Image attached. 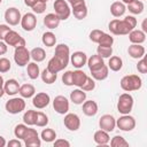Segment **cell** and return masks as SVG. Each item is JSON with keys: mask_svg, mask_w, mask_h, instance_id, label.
Instances as JSON below:
<instances>
[{"mask_svg": "<svg viewBox=\"0 0 147 147\" xmlns=\"http://www.w3.org/2000/svg\"><path fill=\"white\" fill-rule=\"evenodd\" d=\"M108 29L115 36H125V34H129V32L133 30V28L124 18L123 20H118V18L111 20L108 24Z\"/></svg>", "mask_w": 147, "mask_h": 147, "instance_id": "6da1fadb", "label": "cell"}, {"mask_svg": "<svg viewBox=\"0 0 147 147\" xmlns=\"http://www.w3.org/2000/svg\"><path fill=\"white\" fill-rule=\"evenodd\" d=\"M119 85L123 91L132 92V91H138L141 88L142 80L138 75H126L121 79Z\"/></svg>", "mask_w": 147, "mask_h": 147, "instance_id": "7a4b0ae2", "label": "cell"}, {"mask_svg": "<svg viewBox=\"0 0 147 147\" xmlns=\"http://www.w3.org/2000/svg\"><path fill=\"white\" fill-rule=\"evenodd\" d=\"M133 96L130 93H122L117 101V111L122 115L130 114L133 108Z\"/></svg>", "mask_w": 147, "mask_h": 147, "instance_id": "3957f363", "label": "cell"}, {"mask_svg": "<svg viewBox=\"0 0 147 147\" xmlns=\"http://www.w3.org/2000/svg\"><path fill=\"white\" fill-rule=\"evenodd\" d=\"M25 101L24 99L21 96H14L11 99H9L6 105H5V108H6V111L11 114V115H16V114H20L22 113L24 109H25Z\"/></svg>", "mask_w": 147, "mask_h": 147, "instance_id": "277c9868", "label": "cell"}, {"mask_svg": "<svg viewBox=\"0 0 147 147\" xmlns=\"http://www.w3.org/2000/svg\"><path fill=\"white\" fill-rule=\"evenodd\" d=\"M55 15L60 18V21H65L71 15V8L65 0H55L53 3Z\"/></svg>", "mask_w": 147, "mask_h": 147, "instance_id": "5b68a950", "label": "cell"}, {"mask_svg": "<svg viewBox=\"0 0 147 147\" xmlns=\"http://www.w3.org/2000/svg\"><path fill=\"white\" fill-rule=\"evenodd\" d=\"M31 55L30 51L25 46H20L15 48L14 52V61L18 67H25L30 62Z\"/></svg>", "mask_w": 147, "mask_h": 147, "instance_id": "8992f818", "label": "cell"}, {"mask_svg": "<svg viewBox=\"0 0 147 147\" xmlns=\"http://www.w3.org/2000/svg\"><path fill=\"white\" fill-rule=\"evenodd\" d=\"M116 126L124 132H130L136 127V118L130 114L122 115L118 119H116Z\"/></svg>", "mask_w": 147, "mask_h": 147, "instance_id": "52a82bcc", "label": "cell"}, {"mask_svg": "<svg viewBox=\"0 0 147 147\" xmlns=\"http://www.w3.org/2000/svg\"><path fill=\"white\" fill-rule=\"evenodd\" d=\"M23 141L26 147H40V145H41V139L39 138L37 130L29 127V126L23 137Z\"/></svg>", "mask_w": 147, "mask_h": 147, "instance_id": "ba28073f", "label": "cell"}, {"mask_svg": "<svg viewBox=\"0 0 147 147\" xmlns=\"http://www.w3.org/2000/svg\"><path fill=\"white\" fill-rule=\"evenodd\" d=\"M3 41H5L8 46H13V47H15V48H16V47H20V46H25V39H24L23 37H21V34H20L18 32L14 31V30H10V31L6 34Z\"/></svg>", "mask_w": 147, "mask_h": 147, "instance_id": "9c48e42d", "label": "cell"}, {"mask_svg": "<svg viewBox=\"0 0 147 147\" xmlns=\"http://www.w3.org/2000/svg\"><path fill=\"white\" fill-rule=\"evenodd\" d=\"M22 15L21 11L16 8V7H9L8 9H6L5 11V21L8 25L15 26L21 22Z\"/></svg>", "mask_w": 147, "mask_h": 147, "instance_id": "30bf717a", "label": "cell"}, {"mask_svg": "<svg viewBox=\"0 0 147 147\" xmlns=\"http://www.w3.org/2000/svg\"><path fill=\"white\" fill-rule=\"evenodd\" d=\"M53 108L60 115H65L69 111V100L64 95H56L53 100Z\"/></svg>", "mask_w": 147, "mask_h": 147, "instance_id": "8fae6325", "label": "cell"}, {"mask_svg": "<svg viewBox=\"0 0 147 147\" xmlns=\"http://www.w3.org/2000/svg\"><path fill=\"white\" fill-rule=\"evenodd\" d=\"M55 57H57L65 67L68 65V63L70 62V48L68 45L65 44H59L55 47Z\"/></svg>", "mask_w": 147, "mask_h": 147, "instance_id": "7c38bea8", "label": "cell"}, {"mask_svg": "<svg viewBox=\"0 0 147 147\" xmlns=\"http://www.w3.org/2000/svg\"><path fill=\"white\" fill-rule=\"evenodd\" d=\"M63 124L69 131H77L80 127V118L77 114L67 113L63 119Z\"/></svg>", "mask_w": 147, "mask_h": 147, "instance_id": "4fadbf2b", "label": "cell"}, {"mask_svg": "<svg viewBox=\"0 0 147 147\" xmlns=\"http://www.w3.org/2000/svg\"><path fill=\"white\" fill-rule=\"evenodd\" d=\"M99 126L101 130L107 132H113L116 127V119L110 114H105L99 119Z\"/></svg>", "mask_w": 147, "mask_h": 147, "instance_id": "5bb4252c", "label": "cell"}, {"mask_svg": "<svg viewBox=\"0 0 147 147\" xmlns=\"http://www.w3.org/2000/svg\"><path fill=\"white\" fill-rule=\"evenodd\" d=\"M51 102V96L46 92H39L32 96V105L37 109H44L46 108Z\"/></svg>", "mask_w": 147, "mask_h": 147, "instance_id": "9a60e30c", "label": "cell"}, {"mask_svg": "<svg viewBox=\"0 0 147 147\" xmlns=\"http://www.w3.org/2000/svg\"><path fill=\"white\" fill-rule=\"evenodd\" d=\"M21 26L25 31H33L37 25V17L34 13H26L21 18Z\"/></svg>", "mask_w": 147, "mask_h": 147, "instance_id": "2e32d148", "label": "cell"}, {"mask_svg": "<svg viewBox=\"0 0 147 147\" xmlns=\"http://www.w3.org/2000/svg\"><path fill=\"white\" fill-rule=\"evenodd\" d=\"M70 62H71V64L76 69H80V68H83L86 64V62H87V55H86V53H84L82 51L74 52L70 55Z\"/></svg>", "mask_w": 147, "mask_h": 147, "instance_id": "e0dca14e", "label": "cell"}, {"mask_svg": "<svg viewBox=\"0 0 147 147\" xmlns=\"http://www.w3.org/2000/svg\"><path fill=\"white\" fill-rule=\"evenodd\" d=\"M145 53H146V49L141 44H131L127 48V54L132 59H136V60L144 57Z\"/></svg>", "mask_w": 147, "mask_h": 147, "instance_id": "ac0fdd59", "label": "cell"}, {"mask_svg": "<svg viewBox=\"0 0 147 147\" xmlns=\"http://www.w3.org/2000/svg\"><path fill=\"white\" fill-rule=\"evenodd\" d=\"M20 83L14 79V78H10V79H7L5 83H3V90H5V93L8 94V95H11L14 96L15 94L18 93V90H20Z\"/></svg>", "mask_w": 147, "mask_h": 147, "instance_id": "d6986e66", "label": "cell"}, {"mask_svg": "<svg viewBox=\"0 0 147 147\" xmlns=\"http://www.w3.org/2000/svg\"><path fill=\"white\" fill-rule=\"evenodd\" d=\"M82 105H83L84 115H86L88 117H92V116L96 115V113L99 110V107H98V103L94 100H85Z\"/></svg>", "mask_w": 147, "mask_h": 147, "instance_id": "ffe728a7", "label": "cell"}, {"mask_svg": "<svg viewBox=\"0 0 147 147\" xmlns=\"http://www.w3.org/2000/svg\"><path fill=\"white\" fill-rule=\"evenodd\" d=\"M93 140L98 146H107L110 141V137H109V132L103 131V130H98L94 132L93 136Z\"/></svg>", "mask_w": 147, "mask_h": 147, "instance_id": "44dd1931", "label": "cell"}, {"mask_svg": "<svg viewBox=\"0 0 147 147\" xmlns=\"http://www.w3.org/2000/svg\"><path fill=\"white\" fill-rule=\"evenodd\" d=\"M86 64L88 65L90 71H93V70L100 69L102 65H105V60H103V57H101L100 55L94 54V55H92L91 57L87 59Z\"/></svg>", "mask_w": 147, "mask_h": 147, "instance_id": "7402d4cb", "label": "cell"}, {"mask_svg": "<svg viewBox=\"0 0 147 147\" xmlns=\"http://www.w3.org/2000/svg\"><path fill=\"white\" fill-rule=\"evenodd\" d=\"M71 13L74 14V16L77 20L86 18V16H87V6H86V3L82 2V3H78L76 6H72L71 7Z\"/></svg>", "mask_w": 147, "mask_h": 147, "instance_id": "603a6c76", "label": "cell"}, {"mask_svg": "<svg viewBox=\"0 0 147 147\" xmlns=\"http://www.w3.org/2000/svg\"><path fill=\"white\" fill-rule=\"evenodd\" d=\"M86 100V92L82 88H76L72 92H70V101L75 105H82Z\"/></svg>", "mask_w": 147, "mask_h": 147, "instance_id": "cb8c5ba5", "label": "cell"}, {"mask_svg": "<svg viewBox=\"0 0 147 147\" xmlns=\"http://www.w3.org/2000/svg\"><path fill=\"white\" fill-rule=\"evenodd\" d=\"M126 11V6L122 1H115L110 5V14L114 17H121L125 14Z\"/></svg>", "mask_w": 147, "mask_h": 147, "instance_id": "d4e9b609", "label": "cell"}, {"mask_svg": "<svg viewBox=\"0 0 147 147\" xmlns=\"http://www.w3.org/2000/svg\"><path fill=\"white\" fill-rule=\"evenodd\" d=\"M129 40L131 44H142L146 40V33L141 30L133 29L129 32Z\"/></svg>", "mask_w": 147, "mask_h": 147, "instance_id": "484cf974", "label": "cell"}, {"mask_svg": "<svg viewBox=\"0 0 147 147\" xmlns=\"http://www.w3.org/2000/svg\"><path fill=\"white\" fill-rule=\"evenodd\" d=\"M60 18L54 14V13H49L47 14L45 17H44V24L46 28L53 30V29H56L59 25H60Z\"/></svg>", "mask_w": 147, "mask_h": 147, "instance_id": "4316f807", "label": "cell"}, {"mask_svg": "<svg viewBox=\"0 0 147 147\" xmlns=\"http://www.w3.org/2000/svg\"><path fill=\"white\" fill-rule=\"evenodd\" d=\"M86 78H87V75L83 70L76 69L75 71H72V83H74L75 86L80 88L83 86V84L85 83Z\"/></svg>", "mask_w": 147, "mask_h": 147, "instance_id": "83f0119b", "label": "cell"}, {"mask_svg": "<svg viewBox=\"0 0 147 147\" xmlns=\"http://www.w3.org/2000/svg\"><path fill=\"white\" fill-rule=\"evenodd\" d=\"M64 68H67V67H65L57 57H55V56H53V57L48 61V63H47V69H48L49 71L54 72V74H57V72L62 71Z\"/></svg>", "mask_w": 147, "mask_h": 147, "instance_id": "f1b7e54d", "label": "cell"}, {"mask_svg": "<svg viewBox=\"0 0 147 147\" xmlns=\"http://www.w3.org/2000/svg\"><path fill=\"white\" fill-rule=\"evenodd\" d=\"M108 76H109V68L106 64L102 65L100 69H96V70L91 71V77L94 80H105Z\"/></svg>", "mask_w": 147, "mask_h": 147, "instance_id": "f546056e", "label": "cell"}, {"mask_svg": "<svg viewBox=\"0 0 147 147\" xmlns=\"http://www.w3.org/2000/svg\"><path fill=\"white\" fill-rule=\"evenodd\" d=\"M18 93L23 99H30L36 94V88L32 84H23L20 86Z\"/></svg>", "mask_w": 147, "mask_h": 147, "instance_id": "4dcf8cb0", "label": "cell"}, {"mask_svg": "<svg viewBox=\"0 0 147 147\" xmlns=\"http://www.w3.org/2000/svg\"><path fill=\"white\" fill-rule=\"evenodd\" d=\"M26 74L29 76L30 79H37L39 76H40V69H39V65L37 64V62H29L26 64Z\"/></svg>", "mask_w": 147, "mask_h": 147, "instance_id": "1f68e13d", "label": "cell"}, {"mask_svg": "<svg viewBox=\"0 0 147 147\" xmlns=\"http://www.w3.org/2000/svg\"><path fill=\"white\" fill-rule=\"evenodd\" d=\"M126 9H129V11L134 14V15H139L144 11L145 6H144V2L141 0H133L132 2L126 5Z\"/></svg>", "mask_w": 147, "mask_h": 147, "instance_id": "d6a6232c", "label": "cell"}, {"mask_svg": "<svg viewBox=\"0 0 147 147\" xmlns=\"http://www.w3.org/2000/svg\"><path fill=\"white\" fill-rule=\"evenodd\" d=\"M30 55H31V59L37 63L38 62H42L46 59V52L41 47H34L33 49H31L30 51Z\"/></svg>", "mask_w": 147, "mask_h": 147, "instance_id": "836d02e7", "label": "cell"}, {"mask_svg": "<svg viewBox=\"0 0 147 147\" xmlns=\"http://www.w3.org/2000/svg\"><path fill=\"white\" fill-rule=\"evenodd\" d=\"M108 68L113 71H119L122 68H123V60L119 57V56H110L109 57V61H108Z\"/></svg>", "mask_w": 147, "mask_h": 147, "instance_id": "e575fe53", "label": "cell"}, {"mask_svg": "<svg viewBox=\"0 0 147 147\" xmlns=\"http://www.w3.org/2000/svg\"><path fill=\"white\" fill-rule=\"evenodd\" d=\"M40 77H41V80H42L45 84L51 85V84L55 83V80H56V78H57V74H54V72L49 71L47 68H45V69L40 72Z\"/></svg>", "mask_w": 147, "mask_h": 147, "instance_id": "d590c367", "label": "cell"}, {"mask_svg": "<svg viewBox=\"0 0 147 147\" xmlns=\"http://www.w3.org/2000/svg\"><path fill=\"white\" fill-rule=\"evenodd\" d=\"M41 41L46 47H53L56 44V37L52 31H47V32H44L41 37Z\"/></svg>", "mask_w": 147, "mask_h": 147, "instance_id": "8d00e7d4", "label": "cell"}, {"mask_svg": "<svg viewBox=\"0 0 147 147\" xmlns=\"http://www.w3.org/2000/svg\"><path fill=\"white\" fill-rule=\"evenodd\" d=\"M36 118H37V110H32L29 109L24 113L23 115V122L24 124H26L28 126H32L36 124Z\"/></svg>", "mask_w": 147, "mask_h": 147, "instance_id": "74e56055", "label": "cell"}, {"mask_svg": "<svg viewBox=\"0 0 147 147\" xmlns=\"http://www.w3.org/2000/svg\"><path fill=\"white\" fill-rule=\"evenodd\" d=\"M40 139L45 142H53L56 139V132L53 129H44L40 133Z\"/></svg>", "mask_w": 147, "mask_h": 147, "instance_id": "f35d334b", "label": "cell"}, {"mask_svg": "<svg viewBox=\"0 0 147 147\" xmlns=\"http://www.w3.org/2000/svg\"><path fill=\"white\" fill-rule=\"evenodd\" d=\"M96 54L100 55L103 59H109L111 56V54H113V46H101V45H98Z\"/></svg>", "mask_w": 147, "mask_h": 147, "instance_id": "ab89813d", "label": "cell"}, {"mask_svg": "<svg viewBox=\"0 0 147 147\" xmlns=\"http://www.w3.org/2000/svg\"><path fill=\"white\" fill-rule=\"evenodd\" d=\"M111 147H129V142L122 136H115L109 141Z\"/></svg>", "mask_w": 147, "mask_h": 147, "instance_id": "60d3db41", "label": "cell"}, {"mask_svg": "<svg viewBox=\"0 0 147 147\" xmlns=\"http://www.w3.org/2000/svg\"><path fill=\"white\" fill-rule=\"evenodd\" d=\"M47 124H48V116L42 111H37V118L34 125L39 127H45Z\"/></svg>", "mask_w": 147, "mask_h": 147, "instance_id": "b9f144b4", "label": "cell"}, {"mask_svg": "<svg viewBox=\"0 0 147 147\" xmlns=\"http://www.w3.org/2000/svg\"><path fill=\"white\" fill-rule=\"evenodd\" d=\"M28 130V125L26 124H17L14 129V136L17 138V139H22L23 140V137L25 134Z\"/></svg>", "mask_w": 147, "mask_h": 147, "instance_id": "7bdbcfd3", "label": "cell"}, {"mask_svg": "<svg viewBox=\"0 0 147 147\" xmlns=\"http://www.w3.org/2000/svg\"><path fill=\"white\" fill-rule=\"evenodd\" d=\"M114 44V37H111L109 33H106L103 32V34L101 36L98 45H101V46H113Z\"/></svg>", "mask_w": 147, "mask_h": 147, "instance_id": "ee69618b", "label": "cell"}, {"mask_svg": "<svg viewBox=\"0 0 147 147\" xmlns=\"http://www.w3.org/2000/svg\"><path fill=\"white\" fill-rule=\"evenodd\" d=\"M80 88H82L83 91H85V92H90V91H93V90L95 88V80H94L92 77L87 76V78H86L85 83L83 84V86H82Z\"/></svg>", "mask_w": 147, "mask_h": 147, "instance_id": "f6af8a7d", "label": "cell"}, {"mask_svg": "<svg viewBox=\"0 0 147 147\" xmlns=\"http://www.w3.org/2000/svg\"><path fill=\"white\" fill-rule=\"evenodd\" d=\"M11 68V63L7 57H0V74L8 72Z\"/></svg>", "mask_w": 147, "mask_h": 147, "instance_id": "bcb514c9", "label": "cell"}, {"mask_svg": "<svg viewBox=\"0 0 147 147\" xmlns=\"http://www.w3.org/2000/svg\"><path fill=\"white\" fill-rule=\"evenodd\" d=\"M102 34H103V31H102V30L94 29V30H92V31L90 32V40L93 41V42H95V44H98Z\"/></svg>", "mask_w": 147, "mask_h": 147, "instance_id": "7dc6e473", "label": "cell"}, {"mask_svg": "<svg viewBox=\"0 0 147 147\" xmlns=\"http://www.w3.org/2000/svg\"><path fill=\"white\" fill-rule=\"evenodd\" d=\"M62 83L65 86H72L74 85V83H72V71L71 70H68L62 75Z\"/></svg>", "mask_w": 147, "mask_h": 147, "instance_id": "c3c4849f", "label": "cell"}, {"mask_svg": "<svg viewBox=\"0 0 147 147\" xmlns=\"http://www.w3.org/2000/svg\"><path fill=\"white\" fill-rule=\"evenodd\" d=\"M31 9L33 10L34 14H42V13L46 10V2H42V1L39 0Z\"/></svg>", "mask_w": 147, "mask_h": 147, "instance_id": "681fc988", "label": "cell"}, {"mask_svg": "<svg viewBox=\"0 0 147 147\" xmlns=\"http://www.w3.org/2000/svg\"><path fill=\"white\" fill-rule=\"evenodd\" d=\"M137 70L140 74H146L147 72V61H146L145 56L141 57V59H139L138 64H137Z\"/></svg>", "mask_w": 147, "mask_h": 147, "instance_id": "f907efd6", "label": "cell"}, {"mask_svg": "<svg viewBox=\"0 0 147 147\" xmlns=\"http://www.w3.org/2000/svg\"><path fill=\"white\" fill-rule=\"evenodd\" d=\"M53 145L54 147H70V142L65 139H55L53 141Z\"/></svg>", "mask_w": 147, "mask_h": 147, "instance_id": "816d5d0a", "label": "cell"}, {"mask_svg": "<svg viewBox=\"0 0 147 147\" xmlns=\"http://www.w3.org/2000/svg\"><path fill=\"white\" fill-rule=\"evenodd\" d=\"M11 29L9 28L8 24H0V40H3L6 34L10 31Z\"/></svg>", "mask_w": 147, "mask_h": 147, "instance_id": "f5cc1de1", "label": "cell"}, {"mask_svg": "<svg viewBox=\"0 0 147 147\" xmlns=\"http://www.w3.org/2000/svg\"><path fill=\"white\" fill-rule=\"evenodd\" d=\"M124 20H125V21H126V22H127V23H129L133 29L137 26V18H136L134 16L129 15V16H125V17H124Z\"/></svg>", "mask_w": 147, "mask_h": 147, "instance_id": "db71d44e", "label": "cell"}, {"mask_svg": "<svg viewBox=\"0 0 147 147\" xmlns=\"http://www.w3.org/2000/svg\"><path fill=\"white\" fill-rule=\"evenodd\" d=\"M7 145H8V147H21L22 142L18 139H11L7 142Z\"/></svg>", "mask_w": 147, "mask_h": 147, "instance_id": "11a10c76", "label": "cell"}, {"mask_svg": "<svg viewBox=\"0 0 147 147\" xmlns=\"http://www.w3.org/2000/svg\"><path fill=\"white\" fill-rule=\"evenodd\" d=\"M7 49H8V45L3 40H0V55L6 54L7 53Z\"/></svg>", "mask_w": 147, "mask_h": 147, "instance_id": "9f6ffc18", "label": "cell"}, {"mask_svg": "<svg viewBox=\"0 0 147 147\" xmlns=\"http://www.w3.org/2000/svg\"><path fill=\"white\" fill-rule=\"evenodd\" d=\"M38 1H39V0H24V5L28 6V7H30V8H32Z\"/></svg>", "mask_w": 147, "mask_h": 147, "instance_id": "6f0895ef", "label": "cell"}, {"mask_svg": "<svg viewBox=\"0 0 147 147\" xmlns=\"http://www.w3.org/2000/svg\"><path fill=\"white\" fill-rule=\"evenodd\" d=\"M67 2L72 7V6H76V5H78V3L85 2V0H67Z\"/></svg>", "mask_w": 147, "mask_h": 147, "instance_id": "680465c9", "label": "cell"}, {"mask_svg": "<svg viewBox=\"0 0 147 147\" xmlns=\"http://www.w3.org/2000/svg\"><path fill=\"white\" fill-rule=\"evenodd\" d=\"M7 145V142H6V139L2 137V136H0V147H5Z\"/></svg>", "mask_w": 147, "mask_h": 147, "instance_id": "91938a15", "label": "cell"}, {"mask_svg": "<svg viewBox=\"0 0 147 147\" xmlns=\"http://www.w3.org/2000/svg\"><path fill=\"white\" fill-rule=\"evenodd\" d=\"M146 23H147V20H144V21H142V24H141V28H142V30H141V31H144L145 33L147 32V26H146Z\"/></svg>", "mask_w": 147, "mask_h": 147, "instance_id": "94428289", "label": "cell"}, {"mask_svg": "<svg viewBox=\"0 0 147 147\" xmlns=\"http://www.w3.org/2000/svg\"><path fill=\"white\" fill-rule=\"evenodd\" d=\"M3 94H6L5 93V90H3V86H0V98H2Z\"/></svg>", "mask_w": 147, "mask_h": 147, "instance_id": "6125c7cd", "label": "cell"}, {"mask_svg": "<svg viewBox=\"0 0 147 147\" xmlns=\"http://www.w3.org/2000/svg\"><path fill=\"white\" fill-rule=\"evenodd\" d=\"M132 1H133V0H122V2H123L124 5H129V3L132 2Z\"/></svg>", "mask_w": 147, "mask_h": 147, "instance_id": "be15d7a7", "label": "cell"}, {"mask_svg": "<svg viewBox=\"0 0 147 147\" xmlns=\"http://www.w3.org/2000/svg\"><path fill=\"white\" fill-rule=\"evenodd\" d=\"M3 83H5V80H3V78H2V76L0 75V86H3Z\"/></svg>", "mask_w": 147, "mask_h": 147, "instance_id": "e7e4bbea", "label": "cell"}, {"mask_svg": "<svg viewBox=\"0 0 147 147\" xmlns=\"http://www.w3.org/2000/svg\"><path fill=\"white\" fill-rule=\"evenodd\" d=\"M40 1H42V2H46V3H47V1H48V0H40Z\"/></svg>", "mask_w": 147, "mask_h": 147, "instance_id": "03108f58", "label": "cell"}, {"mask_svg": "<svg viewBox=\"0 0 147 147\" xmlns=\"http://www.w3.org/2000/svg\"><path fill=\"white\" fill-rule=\"evenodd\" d=\"M1 2H2V0H0V3H1Z\"/></svg>", "mask_w": 147, "mask_h": 147, "instance_id": "003e7915", "label": "cell"}]
</instances>
